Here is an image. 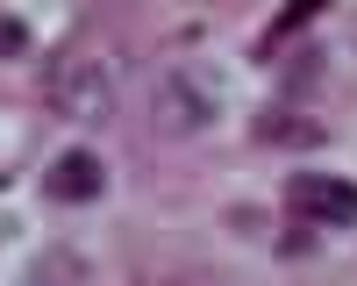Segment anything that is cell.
Returning <instances> with one entry per match:
<instances>
[{
    "instance_id": "1",
    "label": "cell",
    "mask_w": 357,
    "mask_h": 286,
    "mask_svg": "<svg viewBox=\"0 0 357 286\" xmlns=\"http://www.w3.org/2000/svg\"><path fill=\"white\" fill-rule=\"evenodd\" d=\"M279 200L307 229H357V179H343V172H293Z\"/></svg>"
},
{
    "instance_id": "2",
    "label": "cell",
    "mask_w": 357,
    "mask_h": 286,
    "mask_svg": "<svg viewBox=\"0 0 357 286\" xmlns=\"http://www.w3.org/2000/svg\"><path fill=\"white\" fill-rule=\"evenodd\" d=\"M100 193H107V165L86 143H72V151H57L43 165V200H57V208H93Z\"/></svg>"
},
{
    "instance_id": "3",
    "label": "cell",
    "mask_w": 357,
    "mask_h": 286,
    "mask_svg": "<svg viewBox=\"0 0 357 286\" xmlns=\"http://www.w3.org/2000/svg\"><path fill=\"white\" fill-rule=\"evenodd\" d=\"M329 8H336V0H286V8H279L272 22H264V36L250 43V57H257V65H272V57H279L293 36H301V29H314V22L329 15Z\"/></svg>"
},
{
    "instance_id": "4",
    "label": "cell",
    "mask_w": 357,
    "mask_h": 286,
    "mask_svg": "<svg viewBox=\"0 0 357 286\" xmlns=\"http://www.w3.org/2000/svg\"><path fill=\"white\" fill-rule=\"evenodd\" d=\"M257 136L279 143V151H314L321 143V129L307 122V114H257Z\"/></svg>"
},
{
    "instance_id": "5",
    "label": "cell",
    "mask_w": 357,
    "mask_h": 286,
    "mask_svg": "<svg viewBox=\"0 0 357 286\" xmlns=\"http://www.w3.org/2000/svg\"><path fill=\"white\" fill-rule=\"evenodd\" d=\"M314 243H321V229H307V222H293L286 236H279V257H293V265H307V257H314Z\"/></svg>"
},
{
    "instance_id": "6",
    "label": "cell",
    "mask_w": 357,
    "mask_h": 286,
    "mask_svg": "<svg viewBox=\"0 0 357 286\" xmlns=\"http://www.w3.org/2000/svg\"><path fill=\"white\" fill-rule=\"evenodd\" d=\"M29 50V22L22 15H0V57H22Z\"/></svg>"
}]
</instances>
